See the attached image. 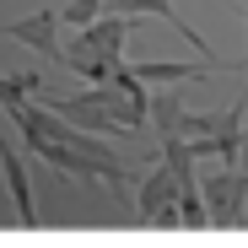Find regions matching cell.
Here are the masks:
<instances>
[{"label": "cell", "instance_id": "cell-2", "mask_svg": "<svg viewBox=\"0 0 248 248\" xmlns=\"http://www.w3.org/2000/svg\"><path fill=\"white\" fill-rule=\"evenodd\" d=\"M0 162H6V178H11V194H16V205H22V221H32V189H27V173H22L16 151H6V140H0Z\"/></svg>", "mask_w": 248, "mask_h": 248}, {"label": "cell", "instance_id": "cell-1", "mask_svg": "<svg viewBox=\"0 0 248 248\" xmlns=\"http://www.w3.org/2000/svg\"><path fill=\"white\" fill-rule=\"evenodd\" d=\"M54 27H60V11H38V16H22V22H11L6 32L16 38V44H32V49H44L49 60H65V49H60Z\"/></svg>", "mask_w": 248, "mask_h": 248}]
</instances>
